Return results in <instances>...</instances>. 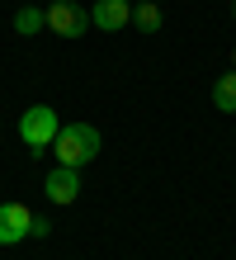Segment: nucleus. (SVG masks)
<instances>
[{
    "instance_id": "f257e3e1",
    "label": "nucleus",
    "mask_w": 236,
    "mask_h": 260,
    "mask_svg": "<svg viewBox=\"0 0 236 260\" xmlns=\"http://www.w3.org/2000/svg\"><path fill=\"white\" fill-rule=\"evenodd\" d=\"M52 151H57V166H90L99 156V128L94 123H66L57 137H52Z\"/></svg>"
},
{
    "instance_id": "f03ea898",
    "label": "nucleus",
    "mask_w": 236,
    "mask_h": 260,
    "mask_svg": "<svg viewBox=\"0 0 236 260\" xmlns=\"http://www.w3.org/2000/svg\"><path fill=\"white\" fill-rule=\"evenodd\" d=\"M61 133V118L57 109H47V104H33V109H24L19 114V137H24V147L28 151H43V147H52V137Z\"/></svg>"
},
{
    "instance_id": "7ed1b4c3",
    "label": "nucleus",
    "mask_w": 236,
    "mask_h": 260,
    "mask_svg": "<svg viewBox=\"0 0 236 260\" xmlns=\"http://www.w3.org/2000/svg\"><path fill=\"white\" fill-rule=\"evenodd\" d=\"M24 237H33V208L28 204H0V246H19Z\"/></svg>"
},
{
    "instance_id": "20e7f679",
    "label": "nucleus",
    "mask_w": 236,
    "mask_h": 260,
    "mask_svg": "<svg viewBox=\"0 0 236 260\" xmlns=\"http://www.w3.org/2000/svg\"><path fill=\"white\" fill-rule=\"evenodd\" d=\"M43 19H47V28L61 34V38H81L85 24H90V14H85L81 5H71V0H52V5L43 10Z\"/></svg>"
},
{
    "instance_id": "39448f33",
    "label": "nucleus",
    "mask_w": 236,
    "mask_h": 260,
    "mask_svg": "<svg viewBox=\"0 0 236 260\" xmlns=\"http://www.w3.org/2000/svg\"><path fill=\"white\" fill-rule=\"evenodd\" d=\"M90 24L104 28V34L128 28L132 24V0H94V5H90Z\"/></svg>"
},
{
    "instance_id": "423d86ee",
    "label": "nucleus",
    "mask_w": 236,
    "mask_h": 260,
    "mask_svg": "<svg viewBox=\"0 0 236 260\" xmlns=\"http://www.w3.org/2000/svg\"><path fill=\"white\" fill-rule=\"evenodd\" d=\"M43 189H47L52 204H76V194H81V171H76V166H52L47 180H43Z\"/></svg>"
},
{
    "instance_id": "0eeeda50",
    "label": "nucleus",
    "mask_w": 236,
    "mask_h": 260,
    "mask_svg": "<svg viewBox=\"0 0 236 260\" xmlns=\"http://www.w3.org/2000/svg\"><path fill=\"white\" fill-rule=\"evenodd\" d=\"M213 104H217L222 114H236V71L217 76V85H213Z\"/></svg>"
},
{
    "instance_id": "6e6552de",
    "label": "nucleus",
    "mask_w": 236,
    "mask_h": 260,
    "mask_svg": "<svg viewBox=\"0 0 236 260\" xmlns=\"http://www.w3.org/2000/svg\"><path fill=\"white\" fill-rule=\"evenodd\" d=\"M132 24L142 28V34H156V28H161V10H156V0H137V5H132Z\"/></svg>"
},
{
    "instance_id": "1a4fd4ad",
    "label": "nucleus",
    "mask_w": 236,
    "mask_h": 260,
    "mask_svg": "<svg viewBox=\"0 0 236 260\" xmlns=\"http://www.w3.org/2000/svg\"><path fill=\"white\" fill-rule=\"evenodd\" d=\"M14 28H19V34H38V28H47V19H43L38 5H24L19 14H14Z\"/></svg>"
},
{
    "instance_id": "9d476101",
    "label": "nucleus",
    "mask_w": 236,
    "mask_h": 260,
    "mask_svg": "<svg viewBox=\"0 0 236 260\" xmlns=\"http://www.w3.org/2000/svg\"><path fill=\"white\" fill-rule=\"evenodd\" d=\"M231 19H236V5H231Z\"/></svg>"
},
{
    "instance_id": "9b49d317",
    "label": "nucleus",
    "mask_w": 236,
    "mask_h": 260,
    "mask_svg": "<svg viewBox=\"0 0 236 260\" xmlns=\"http://www.w3.org/2000/svg\"><path fill=\"white\" fill-rule=\"evenodd\" d=\"M231 62H236V52H231Z\"/></svg>"
},
{
    "instance_id": "f8f14e48",
    "label": "nucleus",
    "mask_w": 236,
    "mask_h": 260,
    "mask_svg": "<svg viewBox=\"0 0 236 260\" xmlns=\"http://www.w3.org/2000/svg\"><path fill=\"white\" fill-rule=\"evenodd\" d=\"M132 5H137V0H132Z\"/></svg>"
}]
</instances>
